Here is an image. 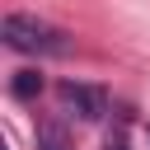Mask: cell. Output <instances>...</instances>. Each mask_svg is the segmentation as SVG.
Here are the masks:
<instances>
[{"instance_id": "5b68a950", "label": "cell", "mask_w": 150, "mask_h": 150, "mask_svg": "<svg viewBox=\"0 0 150 150\" xmlns=\"http://www.w3.org/2000/svg\"><path fill=\"white\" fill-rule=\"evenodd\" d=\"M108 150H131V141H127V131H122V127L108 136Z\"/></svg>"}, {"instance_id": "6da1fadb", "label": "cell", "mask_w": 150, "mask_h": 150, "mask_svg": "<svg viewBox=\"0 0 150 150\" xmlns=\"http://www.w3.org/2000/svg\"><path fill=\"white\" fill-rule=\"evenodd\" d=\"M0 38H5L9 52H23V56H70L75 52V38L66 28H56V23L38 19V14H19V9L5 14Z\"/></svg>"}, {"instance_id": "7a4b0ae2", "label": "cell", "mask_w": 150, "mask_h": 150, "mask_svg": "<svg viewBox=\"0 0 150 150\" xmlns=\"http://www.w3.org/2000/svg\"><path fill=\"white\" fill-rule=\"evenodd\" d=\"M56 98H61V108H66L70 117H80V122H98V117L108 112V94H103L98 84L61 80V84H56Z\"/></svg>"}, {"instance_id": "3957f363", "label": "cell", "mask_w": 150, "mask_h": 150, "mask_svg": "<svg viewBox=\"0 0 150 150\" xmlns=\"http://www.w3.org/2000/svg\"><path fill=\"white\" fill-rule=\"evenodd\" d=\"M33 141H38V150H70V141H66V131H61L56 122H38Z\"/></svg>"}, {"instance_id": "277c9868", "label": "cell", "mask_w": 150, "mask_h": 150, "mask_svg": "<svg viewBox=\"0 0 150 150\" xmlns=\"http://www.w3.org/2000/svg\"><path fill=\"white\" fill-rule=\"evenodd\" d=\"M9 89H14V98H33V94H42V75L38 70H19Z\"/></svg>"}]
</instances>
